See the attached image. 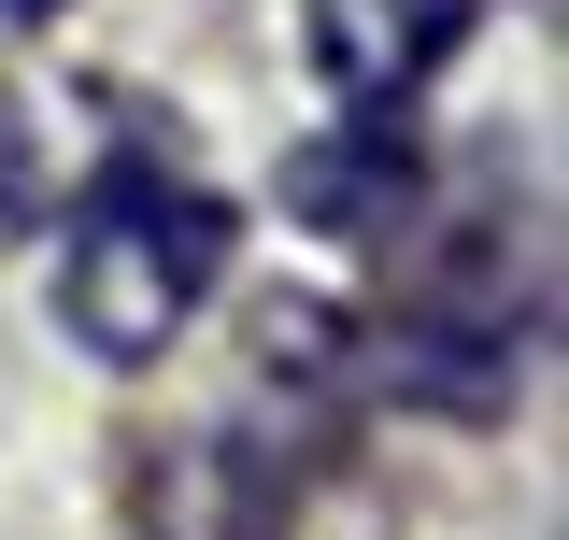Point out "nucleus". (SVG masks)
<instances>
[{
	"mask_svg": "<svg viewBox=\"0 0 569 540\" xmlns=\"http://www.w3.org/2000/svg\"><path fill=\"white\" fill-rule=\"evenodd\" d=\"M228 284V200L171 157H100L58 213V328L100 370H157Z\"/></svg>",
	"mask_w": 569,
	"mask_h": 540,
	"instance_id": "obj_1",
	"label": "nucleus"
},
{
	"mask_svg": "<svg viewBox=\"0 0 569 540\" xmlns=\"http://www.w3.org/2000/svg\"><path fill=\"white\" fill-rule=\"evenodd\" d=\"M541 213L512 200H470L441 242H427V270L399 284V328H385V384L413 412H441V427H498V412L527 399V370H541Z\"/></svg>",
	"mask_w": 569,
	"mask_h": 540,
	"instance_id": "obj_2",
	"label": "nucleus"
},
{
	"mask_svg": "<svg viewBox=\"0 0 569 540\" xmlns=\"http://www.w3.org/2000/svg\"><path fill=\"white\" fill-rule=\"evenodd\" d=\"M299 512V456L271 441V412H213L200 441L157 470V540H284Z\"/></svg>",
	"mask_w": 569,
	"mask_h": 540,
	"instance_id": "obj_3",
	"label": "nucleus"
},
{
	"mask_svg": "<svg viewBox=\"0 0 569 540\" xmlns=\"http://www.w3.org/2000/svg\"><path fill=\"white\" fill-rule=\"evenodd\" d=\"M299 14H313V71L356 114H399L427 71L485 29V0H299Z\"/></svg>",
	"mask_w": 569,
	"mask_h": 540,
	"instance_id": "obj_4",
	"label": "nucleus"
},
{
	"mask_svg": "<svg viewBox=\"0 0 569 540\" xmlns=\"http://www.w3.org/2000/svg\"><path fill=\"white\" fill-rule=\"evenodd\" d=\"M284 213H299V228H328V242H399V228L427 213L413 129H399V114H356V129L299 142V157H284Z\"/></svg>",
	"mask_w": 569,
	"mask_h": 540,
	"instance_id": "obj_5",
	"label": "nucleus"
},
{
	"mask_svg": "<svg viewBox=\"0 0 569 540\" xmlns=\"http://www.w3.org/2000/svg\"><path fill=\"white\" fill-rule=\"evenodd\" d=\"M0 14H14V29H29V14H58V0H0Z\"/></svg>",
	"mask_w": 569,
	"mask_h": 540,
	"instance_id": "obj_6",
	"label": "nucleus"
}]
</instances>
